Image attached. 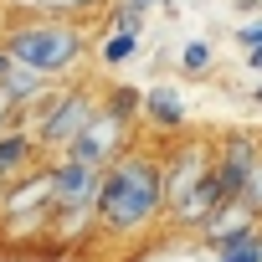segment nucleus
<instances>
[{
	"label": "nucleus",
	"mask_w": 262,
	"mask_h": 262,
	"mask_svg": "<svg viewBox=\"0 0 262 262\" xmlns=\"http://www.w3.org/2000/svg\"><path fill=\"white\" fill-rule=\"evenodd\" d=\"M211 62H216L211 41H185V47H180V72H206Z\"/></svg>",
	"instance_id": "nucleus-17"
},
{
	"label": "nucleus",
	"mask_w": 262,
	"mask_h": 262,
	"mask_svg": "<svg viewBox=\"0 0 262 262\" xmlns=\"http://www.w3.org/2000/svg\"><path fill=\"white\" fill-rule=\"evenodd\" d=\"M247 67H252V72L262 77V47H247Z\"/></svg>",
	"instance_id": "nucleus-20"
},
{
	"label": "nucleus",
	"mask_w": 262,
	"mask_h": 262,
	"mask_svg": "<svg viewBox=\"0 0 262 262\" xmlns=\"http://www.w3.org/2000/svg\"><path fill=\"white\" fill-rule=\"evenodd\" d=\"M216 262H262V226H252L247 236H236L231 247H221Z\"/></svg>",
	"instance_id": "nucleus-14"
},
{
	"label": "nucleus",
	"mask_w": 262,
	"mask_h": 262,
	"mask_svg": "<svg viewBox=\"0 0 262 262\" xmlns=\"http://www.w3.org/2000/svg\"><path fill=\"white\" fill-rule=\"evenodd\" d=\"M52 82H57V77H47V72H36V67H26V62H11L6 77H0V93H6V103H16V108L26 113Z\"/></svg>",
	"instance_id": "nucleus-11"
},
{
	"label": "nucleus",
	"mask_w": 262,
	"mask_h": 262,
	"mask_svg": "<svg viewBox=\"0 0 262 262\" xmlns=\"http://www.w3.org/2000/svg\"><path fill=\"white\" fill-rule=\"evenodd\" d=\"M236 201H242V206H247V211H252V216L262 221V160H257V165L247 170V180H242V190H236Z\"/></svg>",
	"instance_id": "nucleus-16"
},
{
	"label": "nucleus",
	"mask_w": 262,
	"mask_h": 262,
	"mask_svg": "<svg viewBox=\"0 0 262 262\" xmlns=\"http://www.w3.org/2000/svg\"><path fill=\"white\" fill-rule=\"evenodd\" d=\"M103 6H108V0H36L41 16H67V21L72 16H88V11H103Z\"/></svg>",
	"instance_id": "nucleus-15"
},
{
	"label": "nucleus",
	"mask_w": 262,
	"mask_h": 262,
	"mask_svg": "<svg viewBox=\"0 0 262 262\" xmlns=\"http://www.w3.org/2000/svg\"><path fill=\"white\" fill-rule=\"evenodd\" d=\"M93 108H98V93L88 82H67V88H47L21 118H26V128L36 134L41 155L52 160V155H62L72 144V134L93 118Z\"/></svg>",
	"instance_id": "nucleus-3"
},
{
	"label": "nucleus",
	"mask_w": 262,
	"mask_h": 262,
	"mask_svg": "<svg viewBox=\"0 0 262 262\" xmlns=\"http://www.w3.org/2000/svg\"><path fill=\"white\" fill-rule=\"evenodd\" d=\"M47 175H52V206H98V180H103L98 165L77 155H52Z\"/></svg>",
	"instance_id": "nucleus-7"
},
{
	"label": "nucleus",
	"mask_w": 262,
	"mask_h": 262,
	"mask_svg": "<svg viewBox=\"0 0 262 262\" xmlns=\"http://www.w3.org/2000/svg\"><path fill=\"white\" fill-rule=\"evenodd\" d=\"M128 6H139V11H144V16H149V11H155V6H165V0H128Z\"/></svg>",
	"instance_id": "nucleus-21"
},
{
	"label": "nucleus",
	"mask_w": 262,
	"mask_h": 262,
	"mask_svg": "<svg viewBox=\"0 0 262 262\" xmlns=\"http://www.w3.org/2000/svg\"><path fill=\"white\" fill-rule=\"evenodd\" d=\"M257 160H262V139L252 134V128H226V134H216L211 175H216V185H221L226 201H236V190H242V180H247V170Z\"/></svg>",
	"instance_id": "nucleus-6"
},
{
	"label": "nucleus",
	"mask_w": 262,
	"mask_h": 262,
	"mask_svg": "<svg viewBox=\"0 0 262 262\" xmlns=\"http://www.w3.org/2000/svg\"><path fill=\"white\" fill-rule=\"evenodd\" d=\"M6 67H11V52H6V47H0V77H6Z\"/></svg>",
	"instance_id": "nucleus-22"
},
{
	"label": "nucleus",
	"mask_w": 262,
	"mask_h": 262,
	"mask_svg": "<svg viewBox=\"0 0 262 262\" xmlns=\"http://www.w3.org/2000/svg\"><path fill=\"white\" fill-rule=\"evenodd\" d=\"M160 221H165L160 155L128 144L113 165H103V180H98V236L134 242V236H144Z\"/></svg>",
	"instance_id": "nucleus-1"
},
{
	"label": "nucleus",
	"mask_w": 262,
	"mask_h": 262,
	"mask_svg": "<svg viewBox=\"0 0 262 262\" xmlns=\"http://www.w3.org/2000/svg\"><path fill=\"white\" fill-rule=\"evenodd\" d=\"M236 41H242V47H262V16L242 21V26H236Z\"/></svg>",
	"instance_id": "nucleus-19"
},
{
	"label": "nucleus",
	"mask_w": 262,
	"mask_h": 262,
	"mask_svg": "<svg viewBox=\"0 0 262 262\" xmlns=\"http://www.w3.org/2000/svg\"><path fill=\"white\" fill-rule=\"evenodd\" d=\"M41 160H47V155H41V144H36L31 128H0V185L16 180V175H26V170L41 165Z\"/></svg>",
	"instance_id": "nucleus-9"
},
{
	"label": "nucleus",
	"mask_w": 262,
	"mask_h": 262,
	"mask_svg": "<svg viewBox=\"0 0 262 262\" xmlns=\"http://www.w3.org/2000/svg\"><path fill=\"white\" fill-rule=\"evenodd\" d=\"M139 118L149 128H160V134H180V128H185V98H180V88H170V82L144 88V113Z\"/></svg>",
	"instance_id": "nucleus-10"
},
{
	"label": "nucleus",
	"mask_w": 262,
	"mask_h": 262,
	"mask_svg": "<svg viewBox=\"0 0 262 262\" xmlns=\"http://www.w3.org/2000/svg\"><path fill=\"white\" fill-rule=\"evenodd\" d=\"M128 144H134V123H128V118H118V113H108L103 103L93 108V118L77 128V134H72V144L62 149V155H77V160H88V165H113Z\"/></svg>",
	"instance_id": "nucleus-5"
},
{
	"label": "nucleus",
	"mask_w": 262,
	"mask_h": 262,
	"mask_svg": "<svg viewBox=\"0 0 262 262\" xmlns=\"http://www.w3.org/2000/svg\"><path fill=\"white\" fill-rule=\"evenodd\" d=\"M252 226H262V221H257V216H252L242 201H221V206H216V216H211V221L195 231V242H201L206 252H221V247H231L236 236H247Z\"/></svg>",
	"instance_id": "nucleus-8"
},
{
	"label": "nucleus",
	"mask_w": 262,
	"mask_h": 262,
	"mask_svg": "<svg viewBox=\"0 0 262 262\" xmlns=\"http://www.w3.org/2000/svg\"><path fill=\"white\" fill-rule=\"evenodd\" d=\"M47 221H52V175H47V160H41L26 175L0 185V231L11 242H41Z\"/></svg>",
	"instance_id": "nucleus-4"
},
{
	"label": "nucleus",
	"mask_w": 262,
	"mask_h": 262,
	"mask_svg": "<svg viewBox=\"0 0 262 262\" xmlns=\"http://www.w3.org/2000/svg\"><path fill=\"white\" fill-rule=\"evenodd\" d=\"M252 103H257V108H262V77H257V88H252Z\"/></svg>",
	"instance_id": "nucleus-23"
},
{
	"label": "nucleus",
	"mask_w": 262,
	"mask_h": 262,
	"mask_svg": "<svg viewBox=\"0 0 262 262\" xmlns=\"http://www.w3.org/2000/svg\"><path fill=\"white\" fill-rule=\"evenodd\" d=\"M144 31V11L139 6H128V0H113V31Z\"/></svg>",
	"instance_id": "nucleus-18"
},
{
	"label": "nucleus",
	"mask_w": 262,
	"mask_h": 262,
	"mask_svg": "<svg viewBox=\"0 0 262 262\" xmlns=\"http://www.w3.org/2000/svg\"><path fill=\"white\" fill-rule=\"evenodd\" d=\"M139 47H144V31H123V26H118V31L98 47V62H103V67H123V62L139 57Z\"/></svg>",
	"instance_id": "nucleus-13"
},
{
	"label": "nucleus",
	"mask_w": 262,
	"mask_h": 262,
	"mask_svg": "<svg viewBox=\"0 0 262 262\" xmlns=\"http://www.w3.org/2000/svg\"><path fill=\"white\" fill-rule=\"evenodd\" d=\"M98 103H103L108 113L128 118V123H139V113H144V93H139L134 82H108V88L98 93Z\"/></svg>",
	"instance_id": "nucleus-12"
},
{
	"label": "nucleus",
	"mask_w": 262,
	"mask_h": 262,
	"mask_svg": "<svg viewBox=\"0 0 262 262\" xmlns=\"http://www.w3.org/2000/svg\"><path fill=\"white\" fill-rule=\"evenodd\" d=\"M0 47L11 52V62H26L47 77H72L88 62V31L67 16H41V21H21L0 36Z\"/></svg>",
	"instance_id": "nucleus-2"
}]
</instances>
